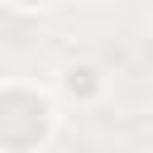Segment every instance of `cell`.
I'll use <instances>...</instances> for the list:
<instances>
[{"mask_svg":"<svg viewBox=\"0 0 153 153\" xmlns=\"http://www.w3.org/2000/svg\"><path fill=\"white\" fill-rule=\"evenodd\" d=\"M62 86H67L72 96L91 100V96L100 91V72H96V67H67V72H62Z\"/></svg>","mask_w":153,"mask_h":153,"instance_id":"cell-1","label":"cell"}]
</instances>
